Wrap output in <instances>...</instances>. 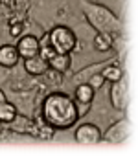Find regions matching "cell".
<instances>
[{"instance_id":"19","label":"cell","mask_w":138,"mask_h":156,"mask_svg":"<svg viewBox=\"0 0 138 156\" xmlns=\"http://www.w3.org/2000/svg\"><path fill=\"white\" fill-rule=\"evenodd\" d=\"M4 101H8V98H6V94L0 90V103H4Z\"/></svg>"},{"instance_id":"5","label":"cell","mask_w":138,"mask_h":156,"mask_svg":"<svg viewBox=\"0 0 138 156\" xmlns=\"http://www.w3.org/2000/svg\"><path fill=\"white\" fill-rule=\"evenodd\" d=\"M15 48H17L20 59H30V57H33V55L39 53V50H41V42H39V39L33 37V35H24V37L17 42Z\"/></svg>"},{"instance_id":"10","label":"cell","mask_w":138,"mask_h":156,"mask_svg":"<svg viewBox=\"0 0 138 156\" xmlns=\"http://www.w3.org/2000/svg\"><path fill=\"white\" fill-rule=\"evenodd\" d=\"M48 68H52L59 73L68 72V68H70V53H55L48 61Z\"/></svg>"},{"instance_id":"4","label":"cell","mask_w":138,"mask_h":156,"mask_svg":"<svg viewBox=\"0 0 138 156\" xmlns=\"http://www.w3.org/2000/svg\"><path fill=\"white\" fill-rule=\"evenodd\" d=\"M74 138L79 145H96L101 141V130L94 123H83L76 129Z\"/></svg>"},{"instance_id":"16","label":"cell","mask_w":138,"mask_h":156,"mask_svg":"<svg viewBox=\"0 0 138 156\" xmlns=\"http://www.w3.org/2000/svg\"><path fill=\"white\" fill-rule=\"evenodd\" d=\"M39 55L42 57V59H46V61H50L53 55H55V51H53V48L50 46V44H41V50H39Z\"/></svg>"},{"instance_id":"2","label":"cell","mask_w":138,"mask_h":156,"mask_svg":"<svg viewBox=\"0 0 138 156\" xmlns=\"http://www.w3.org/2000/svg\"><path fill=\"white\" fill-rule=\"evenodd\" d=\"M85 11H87V20L96 30H100V33H109L111 35L112 31L118 30V20L112 15V11H109L107 8L98 6V4H87Z\"/></svg>"},{"instance_id":"12","label":"cell","mask_w":138,"mask_h":156,"mask_svg":"<svg viewBox=\"0 0 138 156\" xmlns=\"http://www.w3.org/2000/svg\"><path fill=\"white\" fill-rule=\"evenodd\" d=\"M100 73L103 75V79L109 81V83H116V81L123 79V72H122V68H120L118 64H109V66H105Z\"/></svg>"},{"instance_id":"14","label":"cell","mask_w":138,"mask_h":156,"mask_svg":"<svg viewBox=\"0 0 138 156\" xmlns=\"http://www.w3.org/2000/svg\"><path fill=\"white\" fill-rule=\"evenodd\" d=\"M53 136H55V129L50 123H46L42 119H41V123L39 121L35 123V138H39V140H52Z\"/></svg>"},{"instance_id":"6","label":"cell","mask_w":138,"mask_h":156,"mask_svg":"<svg viewBox=\"0 0 138 156\" xmlns=\"http://www.w3.org/2000/svg\"><path fill=\"white\" fill-rule=\"evenodd\" d=\"M129 132H131V125H129V121H127V119H122V121L114 123V125L107 130L105 140L111 141V143H120V141L127 140Z\"/></svg>"},{"instance_id":"9","label":"cell","mask_w":138,"mask_h":156,"mask_svg":"<svg viewBox=\"0 0 138 156\" xmlns=\"http://www.w3.org/2000/svg\"><path fill=\"white\" fill-rule=\"evenodd\" d=\"M19 51L15 46H2L0 48V66H4V68H13L17 62H19Z\"/></svg>"},{"instance_id":"1","label":"cell","mask_w":138,"mask_h":156,"mask_svg":"<svg viewBox=\"0 0 138 156\" xmlns=\"http://www.w3.org/2000/svg\"><path fill=\"white\" fill-rule=\"evenodd\" d=\"M79 114L76 108V103L70 96L63 92H52L44 98L41 107V119L50 123L55 130L57 129H68L78 121Z\"/></svg>"},{"instance_id":"17","label":"cell","mask_w":138,"mask_h":156,"mask_svg":"<svg viewBox=\"0 0 138 156\" xmlns=\"http://www.w3.org/2000/svg\"><path fill=\"white\" fill-rule=\"evenodd\" d=\"M105 83V79H103V75L101 73H94L92 77H90V81H89V85L96 90V88H101V85Z\"/></svg>"},{"instance_id":"18","label":"cell","mask_w":138,"mask_h":156,"mask_svg":"<svg viewBox=\"0 0 138 156\" xmlns=\"http://www.w3.org/2000/svg\"><path fill=\"white\" fill-rule=\"evenodd\" d=\"M20 33H22V24H13L11 26V35L13 37H19Z\"/></svg>"},{"instance_id":"7","label":"cell","mask_w":138,"mask_h":156,"mask_svg":"<svg viewBox=\"0 0 138 156\" xmlns=\"http://www.w3.org/2000/svg\"><path fill=\"white\" fill-rule=\"evenodd\" d=\"M24 70L30 73V75H42L46 70H48V61L42 59L39 53L30 57V59H24Z\"/></svg>"},{"instance_id":"3","label":"cell","mask_w":138,"mask_h":156,"mask_svg":"<svg viewBox=\"0 0 138 156\" xmlns=\"http://www.w3.org/2000/svg\"><path fill=\"white\" fill-rule=\"evenodd\" d=\"M48 41H50L48 44L53 48L55 53H70L78 44L74 31L66 26H55L48 33Z\"/></svg>"},{"instance_id":"13","label":"cell","mask_w":138,"mask_h":156,"mask_svg":"<svg viewBox=\"0 0 138 156\" xmlns=\"http://www.w3.org/2000/svg\"><path fill=\"white\" fill-rule=\"evenodd\" d=\"M17 119V107L13 103H0V121L2 123H11Z\"/></svg>"},{"instance_id":"8","label":"cell","mask_w":138,"mask_h":156,"mask_svg":"<svg viewBox=\"0 0 138 156\" xmlns=\"http://www.w3.org/2000/svg\"><path fill=\"white\" fill-rule=\"evenodd\" d=\"M112 85V90H111V99H112V103H114V107L116 108H125V105H127V88H125V85H123V81L120 79V81H116V83H111Z\"/></svg>"},{"instance_id":"11","label":"cell","mask_w":138,"mask_h":156,"mask_svg":"<svg viewBox=\"0 0 138 156\" xmlns=\"http://www.w3.org/2000/svg\"><path fill=\"white\" fill-rule=\"evenodd\" d=\"M94 88L89 85V83H83V85H78V88H76V101L78 103H90L92 99H94Z\"/></svg>"},{"instance_id":"15","label":"cell","mask_w":138,"mask_h":156,"mask_svg":"<svg viewBox=\"0 0 138 156\" xmlns=\"http://www.w3.org/2000/svg\"><path fill=\"white\" fill-rule=\"evenodd\" d=\"M94 48H96L98 51H107V50H111V48H112V39H111V35H109V33H98V35L94 37Z\"/></svg>"}]
</instances>
